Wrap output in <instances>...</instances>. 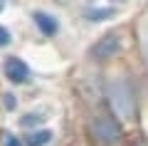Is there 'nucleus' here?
<instances>
[{"mask_svg":"<svg viewBox=\"0 0 148 146\" xmlns=\"http://www.w3.org/2000/svg\"><path fill=\"white\" fill-rule=\"evenodd\" d=\"M49 119H52L49 107H30V109L17 114L15 126L17 131H32V129H40V126H49Z\"/></svg>","mask_w":148,"mask_h":146,"instance_id":"nucleus-9","label":"nucleus"},{"mask_svg":"<svg viewBox=\"0 0 148 146\" xmlns=\"http://www.w3.org/2000/svg\"><path fill=\"white\" fill-rule=\"evenodd\" d=\"M30 22H32L35 32L42 37V40H54V37H59V32H62V20H59V15H54L47 8H35V10H30Z\"/></svg>","mask_w":148,"mask_h":146,"instance_id":"nucleus-7","label":"nucleus"},{"mask_svg":"<svg viewBox=\"0 0 148 146\" xmlns=\"http://www.w3.org/2000/svg\"><path fill=\"white\" fill-rule=\"evenodd\" d=\"M74 94L84 111L101 107L104 104V69H96L89 64L84 72H79L74 79Z\"/></svg>","mask_w":148,"mask_h":146,"instance_id":"nucleus-4","label":"nucleus"},{"mask_svg":"<svg viewBox=\"0 0 148 146\" xmlns=\"http://www.w3.org/2000/svg\"><path fill=\"white\" fill-rule=\"evenodd\" d=\"M5 10H8V0H0V15H3Z\"/></svg>","mask_w":148,"mask_h":146,"instance_id":"nucleus-15","label":"nucleus"},{"mask_svg":"<svg viewBox=\"0 0 148 146\" xmlns=\"http://www.w3.org/2000/svg\"><path fill=\"white\" fill-rule=\"evenodd\" d=\"M126 136H128V129L104 104L84 111L82 141L86 146H123Z\"/></svg>","mask_w":148,"mask_h":146,"instance_id":"nucleus-2","label":"nucleus"},{"mask_svg":"<svg viewBox=\"0 0 148 146\" xmlns=\"http://www.w3.org/2000/svg\"><path fill=\"white\" fill-rule=\"evenodd\" d=\"M0 74H3V79H5L10 87L20 89V87H30L32 82H35V69H32V64L27 62L25 57H20V55L10 52L3 57V62H0Z\"/></svg>","mask_w":148,"mask_h":146,"instance_id":"nucleus-5","label":"nucleus"},{"mask_svg":"<svg viewBox=\"0 0 148 146\" xmlns=\"http://www.w3.org/2000/svg\"><path fill=\"white\" fill-rule=\"evenodd\" d=\"M0 146H25L22 134L17 129H8V126H3V129H0Z\"/></svg>","mask_w":148,"mask_h":146,"instance_id":"nucleus-12","label":"nucleus"},{"mask_svg":"<svg viewBox=\"0 0 148 146\" xmlns=\"http://www.w3.org/2000/svg\"><path fill=\"white\" fill-rule=\"evenodd\" d=\"M119 5L116 3H91L82 8V20L86 25H106L119 17Z\"/></svg>","mask_w":148,"mask_h":146,"instance_id":"nucleus-8","label":"nucleus"},{"mask_svg":"<svg viewBox=\"0 0 148 146\" xmlns=\"http://www.w3.org/2000/svg\"><path fill=\"white\" fill-rule=\"evenodd\" d=\"M128 40H131V30H123V27L104 30L86 47V64H91L96 69H109L114 64L123 62Z\"/></svg>","mask_w":148,"mask_h":146,"instance_id":"nucleus-3","label":"nucleus"},{"mask_svg":"<svg viewBox=\"0 0 148 146\" xmlns=\"http://www.w3.org/2000/svg\"><path fill=\"white\" fill-rule=\"evenodd\" d=\"M148 92V79L143 72L126 60L104 69V107L116 116L128 131L138 129L143 97Z\"/></svg>","mask_w":148,"mask_h":146,"instance_id":"nucleus-1","label":"nucleus"},{"mask_svg":"<svg viewBox=\"0 0 148 146\" xmlns=\"http://www.w3.org/2000/svg\"><path fill=\"white\" fill-rule=\"evenodd\" d=\"M72 146H86V144H84V141H82V139H79V141H74V144H72Z\"/></svg>","mask_w":148,"mask_h":146,"instance_id":"nucleus-16","label":"nucleus"},{"mask_svg":"<svg viewBox=\"0 0 148 146\" xmlns=\"http://www.w3.org/2000/svg\"><path fill=\"white\" fill-rule=\"evenodd\" d=\"M131 37H133V50H136L138 69L148 79V8L136 17V22L131 27Z\"/></svg>","mask_w":148,"mask_h":146,"instance_id":"nucleus-6","label":"nucleus"},{"mask_svg":"<svg viewBox=\"0 0 148 146\" xmlns=\"http://www.w3.org/2000/svg\"><path fill=\"white\" fill-rule=\"evenodd\" d=\"M12 42H15V35H12V30L5 25V22H0V52H3V50H10Z\"/></svg>","mask_w":148,"mask_h":146,"instance_id":"nucleus-14","label":"nucleus"},{"mask_svg":"<svg viewBox=\"0 0 148 146\" xmlns=\"http://www.w3.org/2000/svg\"><path fill=\"white\" fill-rule=\"evenodd\" d=\"M123 146H148V134H143V131H138V129L128 131Z\"/></svg>","mask_w":148,"mask_h":146,"instance_id":"nucleus-13","label":"nucleus"},{"mask_svg":"<svg viewBox=\"0 0 148 146\" xmlns=\"http://www.w3.org/2000/svg\"><path fill=\"white\" fill-rule=\"evenodd\" d=\"M0 109L5 114H17L20 111V97L15 89H3L0 92Z\"/></svg>","mask_w":148,"mask_h":146,"instance_id":"nucleus-11","label":"nucleus"},{"mask_svg":"<svg viewBox=\"0 0 148 146\" xmlns=\"http://www.w3.org/2000/svg\"><path fill=\"white\" fill-rule=\"evenodd\" d=\"M25 146H54L57 144V131L52 126H40L32 131H20Z\"/></svg>","mask_w":148,"mask_h":146,"instance_id":"nucleus-10","label":"nucleus"}]
</instances>
